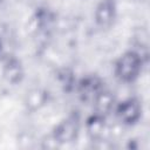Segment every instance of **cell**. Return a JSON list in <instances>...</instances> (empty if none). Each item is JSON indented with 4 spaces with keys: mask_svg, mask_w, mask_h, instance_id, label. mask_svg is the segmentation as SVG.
Here are the masks:
<instances>
[{
    "mask_svg": "<svg viewBox=\"0 0 150 150\" xmlns=\"http://www.w3.org/2000/svg\"><path fill=\"white\" fill-rule=\"evenodd\" d=\"M141 68V60L135 53L124 54L116 64V73L121 80L131 81L134 80Z\"/></svg>",
    "mask_w": 150,
    "mask_h": 150,
    "instance_id": "cell-1",
    "label": "cell"
},
{
    "mask_svg": "<svg viewBox=\"0 0 150 150\" xmlns=\"http://www.w3.org/2000/svg\"><path fill=\"white\" fill-rule=\"evenodd\" d=\"M79 131V123L77 120L74 117H69L66 121H63L55 131V139L60 143H67L71 142Z\"/></svg>",
    "mask_w": 150,
    "mask_h": 150,
    "instance_id": "cell-2",
    "label": "cell"
},
{
    "mask_svg": "<svg viewBox=\"0 0 150 150\" xmlns=\"http://www.w3.org/2000/svg\"><path fill=\"white\" fill-rule=\"evenodd\" d=\"M118 115L120 118L125 123H134L139 117V107L135 101H127L121 104Z\"/></svg>",
    "mask_w": 150,
    "mask_h": 150,
    "instance_id": "cell-3",
    "label": "cell"
},
{
    "mask_svg": "<svg viewBox=\"0 0 150 150\" xmlns=\"http://www.w3.org/2000/svg\"><path fill=\"white\" fill-rule=\"evenodd\" d=\"M114 16V5L110 1H103L96 12V20L101 25H107Z\"/></svg>",
    "mask_w": 150,
    "mask_h": 150,
    "instance_id": "cell-4",
    "label": "cell"
},
{
    "mask_svg": "<svg viewBox=\"0 0 150 150\" xmlns=\"http://www.w3.org/2000/svg\"><path fill=\"white\" fill-rule=\"evenodd\" d=\"M5 77L11 81V82H16L18 80H20L21 77V68L19 66V63L14 60L9 61L6 66H5V70H4Z\"/></svg>",
    "mask_w": 150,
    "mask_h": 150,
    "instance_id": "cell-5",
    "label": "cell"
},
{
    "mask_svg": "<svg viewBox=\"0 0 150 150\" xmlns=\"http://www.w3.org/2000/svg\"><path fill=\"white\" fill-rule=\"evenodd\" d=\"M111 96L109 95V93H100V95L96 96V105L97 109L101 112H105L110 109L111 107Z\"/></svg>",
    "mask_w": 150,
    "mask_h": 150,
    "instance_id": "cell-6",
    "label": "cell"
},
{
    "mask_svg": "<svg viewBox=\"0 0 150 150\" xmlns=\"http://www.w3.org/2000/svg\"><path fill=\"white\" fill-rule=\"evenodd\" d=\"M42 103H43V94L38 89L30 91V94L27 98V104L33 108H38Z\"/></svg>",
    "mask_w": 150,
    "mask_h": 150,
    "instance_id": "cell-7",
    "label": "cell"
}]
</instances>
